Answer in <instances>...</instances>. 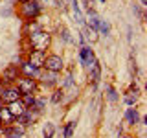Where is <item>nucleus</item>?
<instances>
[{"label": "nucleus", "instance_id": "f257e3e1", "mask_svg": "<svg viewBox=\"0 0 147 138\" xmlns=\"http://www.w3.org/2000/svg\"><path fill=\"white\" fill-rule=\"evenodd\" d=\"M40 11H42V6H40L39 0H28V2L20 4V7H18V13L24 20H35L40 15Z\"/></svg>", "mask_w": 147, "mask_h": 138}, {"label": "nucleus", "instance_id": "f03ea898", "mask_svg": "<svg viewBox=\"0 0 147 138\" xmlns=\"http://www.w3.org/2000/svg\"><path fill=\"white\" fill-rule=\"evenodd\" d=\"M28 43H30V50H46L50 48V44H52V35L50 33H44V31H37L35 35L28 37Z\"/></svg>", "mask_w": 147, "mask_h": 138}, {"label": "nucleus", "instance_id": "7ed1b4c3", "mask_svg": "<svg viewBox=\"0 0 147 138\" xmlns=\"http://www.w3.org/2000/svg\"><path fill=\"white\" fill-rule=\"evenodd\" d=\"M18 77H20V68H18V64L11 63L2 70V74H0V83H2L4 87H9V85H15Z\"/></svg>", "mask_w": 147, "mask_h": 138}, {"label": "nucleus", "instance_id": "20e7f679", "mask_svg": "<svg viewBox=\"0 0 147 138\" xmlns=\"http://www.w3.org/2000/svg\"><path fill=\"white\" fill-rule=\"evenodd\" d=\"M63 68H64V59L61 57V55H59V53H46L42 70L59 74V72H63Z\"/></svg>", "mask_w": 147, "mask_h": 138}, {"label": "nucleus", "instance_id": "39448f33", "mask_svg": "<svg viewBox=\"0 0 147 138\" xmlns=\"http://www.w3.org/2000/svg\"><path fill=\"white\" fill-rule=\"evenodd\" d=\"M37 79H31V77H18L17 83H15V87L18 89V92H20L22 96H26V94H35V90H37Z\"/></svg>", "mask_w": 147, "mask_h": 138}, {"label": "nucleus", "instance_id": "423d86ee", "mask_svg": "<svg viewBox=\"0 0 147 138\" xmlns=\"http://www.w3.org/2000/svg\"><path fill=\"white\" fill-rule=\"evenodd\" d=\"M22 94L18 92V89L15 85H9V87H4L2 90H0V101H2V105H9L13 103V101L20 99Z\"/></svg>", "mask_w": 147, "mask_h": 138}, {"label": "nucleus", "instance_id": "0eeeda50", "mask_svg": "<svg viewBox=\"0 0 147 138\" xmlns=\"http://www.w3.org/2000/svg\"><path fill=\"white\" fill-rule=\"evenodd\" d=\"M79 63L86 68V70L96 63V55H94V50H92L90 44H83L81 46V50H79Z\"/></svg>", "mask_w": 147, "mask_h": 138}, {"label": "nucleus", "instance_id": "6e6552de", "mask_svg": "<svg viewBox=\"0 0 147 138\" xmlns=\"http://www.w3.org/2000/svg\"><path fill=\"white\" fill-rule=\"evenodd\" d=\"M18 68H20V76L22 77H31V79H39V76H40V68H37L33 66L31 63H28V61H22L20 64H18Z\"/></svg>", "mask_w": 147, "mask_h": 138}, {"label": "nucleus", "instance_id": "1a4fd4ad", "mask_svg": "<svg viewBox=\"0 0 147 138\" xmlns=\"http://www.w3.org/2000/svg\"><path fill=\"white\" fill-rule=\"evenodd\" d=\"M44 59H46V52H42V50H30V52H28L26 61L31 63L33 66H37V68H40V70H42Z\"/></svg>", "mask_w": 147, "mask_h": 138}, {"label": "nucleus", "instance_id": "9d476101", "mask_svg": "<svg viewBox=\"0 0 147 138\" xmlns=\"http://www.w3.org/2000/svg\"><path fill=\"white\" fill-rule=\"evenodd\" d=\"M37 118H39V112H35L33 109H26V110H24V114L17 118V122H15V123H17V125H20V127H24V129H26V127H30V125L35 122Z\"/></svg>", "mask_w": 147, "mask_h": 138}, {"label": "nucleus", "instance_id": "9b49d317", "mask_svg": "<svg viewBox=\"0 0 147 138\" xmlns=\"http://www.w3.org/2000/svg\"><path fill=\"white\" fill-rule=\"evenodd\" d=\"M37 81H40L44 87H50V89H52V87H57V81H59V79H57V74L48 72V70H42Z\"/></svg>", "mask_w": 147, "mask_h": 138}, {"label": "nucleus", "instance_id": "f8f14e48", "mask_svg": "<svg viewBox=\"0 0 147 138\" xmlns=\"http://www.w3.org/2000/svg\"><path fill=\"white\" fill-rule=\"evenodd\" d=\"M37 31H42V24H40V22H37V20H26L24 28H22V35L28 39V37L35 35Z\"/></svg>", "mask_w": 147, "mask_h": 138}, {"label": "nucleus", "instance_id": "ddd939ff", "mask_svg": "<svg viewBox=\"0 0 147 138\" xmlns=\"http://www.w3.org/2000/svg\"><path fill=\"white\" fill-rule=\"evenodd\" d=\"M24 127L17 125V123H13V125H7V127H0V135L2 136H24Z\"/></svg>", "mask_w": 147, "mask_h": 138}, {"label": "nucleus", "instance_id": "4468645a", "mask_svg": "<svg viewBox=\"0 0 147 138\" xmlns=\"http://www.w3.org/2000/svg\"><path fill=\"white\" fill-rule=\"evenodd\" d=\"M6 109L11 112V116L15 118V122H17V118L18 116H22L24 114V110H26V105L22 103L20 99H17V101H13V103H9V105H6Z\"/></svg>", "mask_w": 147, "mask_h": 138}, {"label": "nucleus", "instance_id": "2eb2a0df", "mask_svg": "<svg viewBox=\"0 0 147 138\" xmlns=\"http://www.w3.org/2000/svg\"><path fill=\"white\" fill-rule=\"evenodd\" d=\"M13 123H15V118L6 109V105H2L0 107V127H7V125H13Z\"/></svg>", "mask_w": 147, "mask_h": 138}, {"label": "nucleus", "instance_id": "dca6fc26", "mask_svg": "<svg viewBox=\"0 0 147 138\" xmlns=\"http://www.w3.org/2000/svg\"><path fill=\"white\" fill-rule=\"evenodd\" d=\"M88 72H90V81H92V85L98 87V83H99V79H101V64L96 61V63L88 68Z\"/></svg>", "mask_w": 147, "mask_h": 138}, {"label": "nucleus", "instance_id": "f3484780", "mask_svg": "<svg viewBox=\"0 0 147 138\" xmlns=\"http://www.w3.org/2000/svg\"><path fill=\"white\" fill-rule=\"evenodd\" d=\"M125 122L129 123V125H136V123L140 122V114H138V109L129 107V109L125 110Z\"/></svg>", "mask_w": 147, "mask_h": 138}, {"label": "nucleus", "instance_id": "a211bd4d", "mask_svg": "<svg viewBox=\"0 0 147 138\" xmlns=\"http://www.w3.org/2000/svg\"><path fill=\"white\" fill-rule=\"evenodd\" d=\"M70 4H72V11H74V17H76V22H77V24H79V26L83 28L86 20H85V15L81 13V7H79V4H77L76 0H70Z\"/></svg>", "mask_w": 147, "mask_h": 138}, {"label": "nucleus", "instance_id": "6ab92c4d", "mask_svg": "<svg viewBox=\"0 0 147 138\" xmlns=\"http://www.w3.org/2000/svg\"><path fill=\"white\" fill-rule=\"evenodd\" d=\"M96 33H98V31L90 30L88 26H83V41H85V43H94V41L98 39Z\"/></svg>", "mask_w": 147, "mask_h": 138}, {"label": "nucleus", "instance_id": "aec40b11", "mask_svg": "<svg viewBox=\"0 0 147 138\" xmlns=\"http://www.w3.org/2000/svg\"><path fill=\"white\" fill-rule=\"evenodd\" d=\"M123 101H125V105H129V107H134L136 101H138V92H132L129 90L125 96H123Z\"/></svg>", "mask_w": 147, "mask_h": 138}, {"label": "nucleus", "instance_id": "412c9836", "mask_svg": "<svg viewBox=\"0 0 147 138\" xmlns=\"http://www.w3.org/2000/svg\"><path fill=\"white\" fill-rule=\"evenodd\" d=\"M42 136L44 138H53L55 136V125L53 123H44V127H42Z\"/></svg>", "mask_w": 147, "mask_h": 138}, {"label": "nucleus", "instance_id": "4be33fe9", "mask_svg": "<svg viewBox=\"0 0 147 138\" xmlns=\"http://www.w3.org/2000/svg\"><path fill=\"white\" fill-rule=\"evenodd\" d=\"M105 92H107V99H109V101H112V103L119 99V96H118V92H116V89H114V87L107 85V87H105Z\"/></svg>", "mask_w": 147, "mask_h": 138}, {"label": "nucleus", "instance_id": "5701e85b", "mask_svg": "<svg viewBox=\"0 0 147 138\" xmlns=\"http://www.w3.org/2000/svg\"><path fill=\"white\" fill-rule=\"evenodd\" d=\"M63 99H64V90H63V89H55L53 94H52V98H50V101L57 105V103H61Z\"/></svg>", "mask_w": 147, "mask_h": 138}, {"label": "nucleus", "instance_id": "b1692460", "mask_svg": "<svg viewBox=\"0 0 147 138\" xmlns=\"http://www.w3.org/2000/svg\"><path fill=\"white\" fill-rule=\"evenodd\" d=\"M35 99H37V98H35V94H26V96H22V98H20V101L26 105V109H31V107H33Z\"/></svg>", "mask_w": 147, "mask_h": 138}, {"label": "nucleus", "instance_id": "393cba45", "mask_svg": "<svg viewBox=\"0 0 147 138\" xmlns=\"http://www.w3.org/2000/svg\"><path fill=\"white\" fill-rule=\"evenodd\" d=\"M98 31L101 35H109L110 33V24H109V20H103L101 18L99 20V26H98Z\"/></svg>", "mask_w": 147, "mask_h": 138}, {"label": "nucleus", "instance_id": "a878e982", "mask_svg": "<svg viewBox=\"0 0 147 138\" xmlns=\"http://www.w3.org/2000/svg\"><path fill=\"white\" fill-rule=\"evenodd\" d=\"M74 129H76V122H68V123H66V127H64L63 136H64V138H72V135H74Z\"/></svg>", "mask_w": 147, "mask_h": 138}, {"label": "nucleus", "instance_id": "bb28decb", "mask_svg": "<svg viewBox=\"0 0 147 138\" xmlns=\"http://www.w3.org/2000/svg\"><path fill=\"white\" fill-rule=\"evenodd\" d=\"M44 107H46V99L39 98V99H35V103H33V107H31V109H33L35 112H39V114H40V110H42Z\"/></svg>", "mask_w": 147, "mask_h": 138}, {"label": "nucleus", "instance_id": "cd10ccee", "mask_svg": "<svg viewBox=\"0 0 147 138\" xmlns=\"http://www.w3.org/2000/svg\"><path fill=\"white\" fill-rule=\"evenodd\" d=\"M61 37L64 43H72V37H70V31L66 30V28H61Z\"/></svg>", "mask_w": 147, "mask_h": 138}, {"label": "nucleus", "instance_id": "c85d7f7f", "mask_svg": "<svg viewBox=\"0 0 147 138\" xmlns=\"http://www.w3.org/2000/svg\"><path fill=\"white\" fill-rule=\"evenodd\" d=\"M119 138H132V136H129V135H123V136H119Z\"/></svg>", "mask_w": 147, "mask_h": 138}, {"label": "nucleus", "instance_id": "c756f323", "mask_svg": "<svg viewBox=\"0 0 147 138\" xmlns=\"http://www.w3.org/2000/svg\"><path fill=\"white\" fill-rule=\"evenodd\" d=\"M6 138H24V136H6Z\"/></svg>", "mask_w": 147, "mask_h": 138}, {"label": "nucleus", "instance_id": "7c9ffc66", "mask_svg": "<svg viewBox=\"0 0 147 138\" xmlns=\"http://www.w3.org/2000/svg\"><path fill=\"white\" fill-rule=\"evenodd\" d=\"M140 2H142V6H145V4H147V0H140Z\"/></svg>", "mask_w": 147, "mask_h": 138}, {"label": "nucleus", "instance_id": "2f4dec72", "mask_svg": "<svg viewBox=\"0 0 147 138\" xmlns=\"http://www.w3.org/2000/svg\"><path fill=\"white\" fill-rule=\"evenodd\" d=\"M17 2H20V4H24V2H28V0H17Z\"/></svg>", "mask_w": 147, "mask_h": 138}, {"label": "nucleus", "instance_id": "473e14b6", "mask_svg": "<svg viewBox=\"0 0 147 138\" xmlns=\"http://www.w3.org/2000/svg\"><path fill=\"white\" fill-rule=\"evenodd\" d=\"M0 107H2V101H0Z\"/></svg>", "mask_w": 147, "mask_h": 138}, {"label": "nucleus", "instance_id": "72a5a7b5", "mask_svg": "<svg viewBox=\"0 0 147 138\" xmlns=\"http://www.w3.org/2000/svg\"><path fill=\"white\" fill-rule=\"evenodd\" d=\"M99 2H105V0H99Z\"/></svg>", "mask_w": 147, "mask_h": 138}]
</instances>
